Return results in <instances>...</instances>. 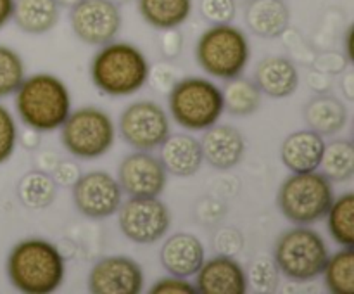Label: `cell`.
I'll return each mask as SVG.
<instances>
[{
	"label": "cell",
	"instance_id": "29",
	"mask_svg": "<svg viewBox=\"0 0 354 294\" xmlns=\"http://www.w3.org/2000/svg\"><path fill=\"white\" fill-rule=\"evenodd\" d=\"M322 173L330 182H346L354 175V147L349 140L325 144L322 156Z\"/></svg>",
	"mask_w": 354,
	"mask_h": 294
},
{
	"label": "cell",
	"instance_id": "30",
	"mask_svg": "<svg viewBox=\"0 0 354 294\" xmlns=\"http://www.w3.org/2000/svg\"><path fill=\"white\" fill-rule=\"evenodd\" d=\"M26 76L24 61L14 48L0 45V99L9 97L19 89Z\"/></svg>",
	"mask_w": 354,
	"mask_h": 294
},
{
	"label": "cell",
	"instance_id": "19",
	"mask_svg": "<svg viewBox=\"0 0 354 294\" xmlns=\"http://www.w3.org/2000/svg\"><path fill=\"white\" fill-rule=\"evenodd\" d=\"M161 163L175 176H192L204 163L201 142L189 134H169L161 145Z\"/></svg>",
	"mask_w": 354,
	"mask_h": 294
},
{
	"label": "cell",
	"instance_id": "33",
	"mask_svg": "<svg viewBox=\"0 0 354 294\" xmlns=\"http://www.w3.org/2000/svg\"><path fill=\"white\" fill-rule=\"evenodd\" d=\"M235 0H201V16L211 24H228L235 19Z\"/></svg>",
	"mask_w": 354,
	"mask_h": 294
},
{
	"label": "cell",
	"instance_id": "11",
	"mask_svg": "<svg viewBox=\"0 0 354 294\" xmlns=\"http://www.w3.org/2000/svg\"><path fill=\"white\" fill-rule=\"evenodd\" d=\"M123 23L120 3L114 0H80L71 7L69 24L86 45H106L118 37Z\"/></svg>",
	"mask_w": 354,
	"mask_h": 294
},
{
	"label": "cell",
	"instance_id": "8",
	"mask_svg": "<svg viewBox=\"0 0 354 294\" xmlns=\"http://www.w3.org/2000/svg\"><path fill=\"white\" fill-rule=\"evenodd\" d=\"M116 127L109 114L95 106L69 113L61 125V142L66 151L80 159H95L111 151Z\"/></svg>",
	"mask_w": 354,
	"mask_h": 294
},
{
	"label": "cell",
	"instance_id": "10",
	"mask_svg": "<svg viewBox=\"0 0 354 294\" xmlns=\"http://www.w3.org/2000/svg\"><path fill=\"white\" fill-rule=\"evenodd\" d=\"M118 225L124 237L137 244H152L165 237L171 225L168 206L158 197H130L121 203Z\"/></svg>",
	"mask_w": 354,
	"mask_h": 294
},
{
	"label": "cell",
	"instance_id": "24",
	"mask_svg": "<svg viewBox=\"0 0 354 294\" xmlns=\"http://www.w3.org/2000/svg\"><path fill=\"white\" fill-rule=\"evenodd\" d=\"M138 12L156 30L180 28L192 14V0H137Z\"/></svg>",
	"mask_w": 354,
	"mask_h": 294
},
{
	"label": "cell",
	"instance_id": "2",
	"mask_svg": "<svg viewBox=\"0 0 354 294\" xmlns=\"http://www.w3.org/2000/svg\"><path fill=\"white\" fill-rule=\"evenodd\" d=\"M149 59L128 42H109L100 45L90 62L93 85L111 97L133 95L147 85Z\"/></svg>",
	"mask_w": 354,
	"mask_h": 294
},
{
	"label": "cell",
	"instance_id": "26",
	"mask_svg": "<svg viewBox=\"0 0 354 294\" xmlns=\"http://www.w3.org/2000/svg\"><path fill=\"white\" fill-rule=\"evenodd\" d=\"M57 194V183L54 182L50 173L44 169L28 172L17 183V196L23 206L30 210H44L48 208Z\"/></svg>",
	"mask_w": 354,
	"mask_h": 294
},
{
	"label": "cell",
	"instance_id": "44",
	"mask_svg": "<svg viewBox=\"0 0 354 294\" xmlns=\"http://www.w3.org/2000/svg\"><path fill=\"white\" fill-rule=\"evenodd\" d=\"M80 0H57V3L61 7H69V9H71L73 6H76V3H78Z\"/></svg>",
	"mask_w": 354,
	"mask_h": 294
},
{
	"label": "cell",
	"instance_id": "1",
	"mask_svg": "<svg viewBox=\"0 0 354 294\" xmlns=\"http://www.w3.org/2000/svg\"><path fill=\"white\" fill-rule=\"evenodd\" d=\"M64 275V256L45 239L19 241L7 256V277L21 293H54L61 287Z\"/></svg>",
	"mask_w": 354,
	"mask_h": 294
},
{
	"label": "cell",
	"instance_id": "21",
	"mask_svg": "<svg viewBox=\"0 0 354 294\" xmlns=\"http://www.w3.org/2000/svg\"><path fill=\"white\" fill-rule=\"evenodd\" d=\"M244 19L258 37L277 38L289 30L290 10L283 0H249Z\"/></svg>",
	"mask_w": 354,
	"mask_h": 294
},
{
	"label": "cell",
	"instance_id": "13",
	"mask_svg": "<svg viewBox=\"0 0 354 294\" xmlns=\"http://www.w3.org/2000/svg\"><path fill=\"white\" fill-rule=\"evenodd\" d=\"M118 182L130 197H158L168 182V172L151 151H135L121 161Z\"/></svg>",
	"mask_w": 354,
	"mask_h": 294
},
{
	"label": "cell",
	"instance_id": "4",
	"mask_svg": "<svg viewBox=\"0 0 354 294\" xmlns=\"http://www.w3.org/2000/svg\"><path fill=\"white\" fill-rule=\"evenodd\" d=\"M330 251L325 239L308 225H296L275 242L273 261L279 272L296 282H308L322 275Z\"/></svg>",
	"mask_w": 354,
	"mask_h": 294
},
{
	"label": "cell",
	"instance_id": "17",
	"mask_svg": "<svg viewBox=\"0 0 354 294\" xmlns=\"http://www.w3.org/2000/svg\"><path fill=\"white\" fill-rule=\"evenodd\" d=\"M161 265L165 270L171 275L178 277H189L196 275L199 266L206 259V252H204L203 242L199 237L189 232H178L168 237L162 244L161 252Z\"/></svg>",
	"mask_w": 354,
	"mask_h": 294
},
{
	"label": "cell",
	"instance_id": "22",
	"mask_svg": "<svg viewBox=\"0 0 354 294\" xmlns=\"http://www.w3.org/2000/svg\"><path fill=\"white\" fill-rule=\"evenodd\" d=\"M304 121L310 130L317 131L322 137L335 135L348 123V109L337 97L320 93L304 107Z\"/></svg>",
	"mask_w": 354,
	"mask_h": 294
},
{
	"label": "cell",
	"instance_id": "27",
	"mask_svg": "<svg viewBox=\"0 0 354 294\" xmlns=\"http://www.w3.org/2000/svg\"><path fill=\"white\" fill-rule=\"evenodd\" d=\"M328 232L342 248H354V194L346 192L334 197L327 211Z\"/></svg>",
	"mask_w": 354,
	"mask_h": 294
},
{
	"label": "cell",
	"instance_id": "6",
	"mask_svg": "<svg viewBox=\"0 0 354 294\" xmlns=\"http://www.w3.org/2000/svg\"><path fill=\"white\" fill-rule=\"evenodd\" d=\"M168 106L173 120L194 131L213 127L225 111L220 86L201 76L180 78L168 92Z\"/></svg>",
	"mask_w": 354,
	"mask_h": 294
},
{
	"label": "cell",
	"instance_id": "5",
	"mask_svg": "<svg viewBox=\"0 0 354 294\" xmlns=\"http://www.w3.org/2000/svg\"><path fill=\"white\" fill-rule=\"evenodd\" d=\"M332 201V182L318 169L292 173L283 180L277 194L280 211L294 225H311L324 220Z\"/></svg>",
	"mask_w": 354,
	"mask_h": 294
},
{
	"label": "cell",
	"instance_id": "15",
	"mask_svg": "<svg viewBox=\"0 0 354 294\" xmlns=\"http://www.w3.org/2000/svg\"><path fill=\"white\" fill-rule=\"evenodd\" d=\"M196 293L199 294H244L248 293V272L230 255L204 259L196 272Z\"/></svg>",
	"mask_w": 354,
	"mask_h": 294
},
{
	"label": "cell",
	"instance_id": "45",
	"mask_svg": "<svg viewBox=\"0 0 354 294\" xmlns=\"http://www.w3.org/2000/svg\"><path fill=\"white\" fill-rule=\"evenodd\" d=\"M116 3H124V2H130V0H114Z\"/></svg>",
	"mask_w": 354,
	"mask_h": 294
},
{
	"label": "cell",
	"instance_id": "12",
	"mask_svg": "<svg viewBox=\"0 0 354 294\" xmlns=\"http://www.w3.org/2000/svg\"><path fill=\"white\" fill-rule=\"evenodd\" d=\"M71 189L75 208L90 220L113 217L123 203V190L118 178L102 169L80 175Z\"/></svg>",
	"mask_w": 354,
	"mask_h": 294
},
{
	"label": "cell",
	"instance_id": "32",
	"mask_svg": "<svg viewBox=\"0 0 354 294\" xmlns=\"http://www.w3.org/2000/svg\"><path fill=\"white\" fill-rule=\"evenodd\" d=\"M17 125L12 113L3 104H0V165L9 161L16 151Z\"/></svg>",
	"mask_w": 354,
	"mask_h": 294
},
{
	"label": "cell",
	"instance_id": "23",
	"mask_svg": "<svg viewBox=\"0 0 354 294\" xmlns=\"http://www.w3.org/2000/svg\"><path fill=\"white\" fill-rule=\"evenodd\" d=\"M61 6L57 0H14L12 21L28 35H44L57 24Z\"/></svg>",
	"mask_w": 354,
	"mask_h": 294
},
{
	"label": "cell",
	"instance_id": "36",
	"mask_svg": "<svg viewBox=\"0 0 354 294\" xmlns=\"http://www.w3.org/2000/svg\"><path fill=\"white\" fill-rule=\"evenodd\" d=\"M162 35L159 38V47H161L162 55L166 59L178 57L183 47V37L178 31V28H168V30H161Z\"/></svg>",
	"mask_w": 354,
	"mask_h": 294
},
{
	"label": "cell",
	"instance_id": "28",
	"mask_svg": "<svg viewBox=\"0 0 354 294\" xmlns=\"http://www.w3.org/2000/svg\"><path fill=\"white\" fill-rule=\"evenodd\" d=\"M325 286L334 294H354V251L342 248L335 255L328 256L322 272Z\"/></svg>",
	"mask_w": 354,
	"mask_h": 294
},
{
	"label": "cell",
	"instance_id": "39",
	"mask_svg": "<svg viewBox=\"0 0 354 294\" xmlns=\"http://www.w3.org/2000/svg\"><path fill=\"white\" fill-rule=\"evenodd\" d=\"M80 166L73 161H57V165L52 169V178L57 185L73 187L76 180L80 178Z\"/></svg>",
	"mask_w": 354,
	"mask_h": 294
},
{
	"label": "cell",
	"instance_id": "14",
	"mask_svg": "<svg viewBox=\"0 0 354 294\" xmlns=\"http://www.w3.org/2000/svg\"><path fill=\"white\" fill-rule=\"evenodd\" d=\"M142 289L144 272L130 256H106L90 268L88 291L93 294H138Z\"/></svg>",
	"mask_w": 354,
	"mask_h": 294
},
{
	"label": "cell",
	"instance_id": "43",
	"mask_svg": "<svg viewBox=\"0 0 354 294\" xmlns=\"http://www.w3.org/2000/svg\"><path fill=\"white\" fill-rule=\"evenodd\" d=\"M341 86H342V90H344V95L348 97V100H353L354 99V93H353L354 92V75H353V71H349L348 75L342 78Z\"/></svg>",
	"mask_w": 354,
	"mask_h": 294
},
{
	"label": "cell",
	"instance_id": "16",
	"mask_svg": "<svg viewBox=\"0 0 354 294\" xmlns=\"http://www.w3.org/2000/svg\"><path fill=\"white\" fill-rule=\"evenodd\" d=\"M201 142L204 161L216 169H230L242 161L245 140L241 131L230 125H216L206 128Z\"/></svg>",
	"mask_w": 354,
	"mask_h": 294
},
{
	"label": "cell",
	"instance_id": "34",
	"mask_svg": "<svg viewBox=\"0 0 354 294\" xmlns=\"http://www.w3.org/2000/svg\"><path fill=\"white\" fill-rule=\"evenodd\" d=\"M176 82H178V71L166 62H159L154 68L149 69L147 83L154 92L168 93Z\"/></svg>",
	"mask_w": 354,
	"mask_h": 294
},
{
	"label": "cell",
	"instance_id": "7",
	"mask_svg": "<svg viewBox=\"0 0 354 294\" xmlns=\"http://www.w3.org/2000/svg\"><path fill=\"white\" fill-rule=\"evenodd\" d=\"M251 55L249 40L241 28L228 24H211L196 45L197 64L209 76L230 80L242 75Z\"/></svg>",
	"mask_w": 354,
	"mask_h": 294
},
{
	"label": "cell",
	"instance_id": "3",
	"mask_svg": "<svg viewBox=\"0 0 354 294\" xmlns=\"http://www.w3.org/2000/svg\"><path fill=\"white\" fill-rule=\"evenodd\" d=\"M14 95L21 121L40 134L61 128L71 113L68 86L61 78L48 73L24 76Z\"/></svg>",
	"mask_w": 354,
	"mask_h": 294
},
{
	"label": "cell",
	"instance_id": "38",
	"mask_svg": "<svg viewBox=\"0 0 354 294\" xmlns=\"http://www.w3.org/2000/svg\"><path fill=\"white\" fill-rule=\"evenodd\" d=\"M242 244H244V239H242V235L235 228H225L214 239V246L221 251L220 255L234 256L235 252L241 251Z\"/></svg>",
	"mask_w": 354,
	"mask_h": 294
},
{
	"label": "cell",
	"instance_id": "35",
	"mask_svg": "<svg viewBox=\"0 0 354 294\" xmlns=\"http://www.w3.org/2000/svg\"><path fill=\"white\" fill-rule=\"evenodd\" d=\"M196 287L190 284L185 277L171 275L162 277V279L156 280L151 287V294H194Z\"/></svg>",
	"mask_w": 354,
	"mask_h": 294
},
{
	"label": "cell",
	"instance_id": "41",
	"mask_svg": "<svg viewBox=\"0 0 354 294\" xmlns=\"http://www.w3.org/2000/svg\"><path fill=\"white\" fill-rule=\"evenodd\" d=\"M14 0H0V30L12 19Z\"/></svg>",
	"mask_w": 354,
	"mask_h": 294
},
{
	"label": "cell",
	"instance_id": "18",
	"mask_svg": "<svg viewBox=\"0 0 354 294\" xmlns=\"http://www.w3.org/2000/svg\"><path fill=\"white\" fill-rule=\"evenodd\" d=\"M324 149V137L308 128L287 135L280 147V158L283 166L292 173L313 172L320 168Z\"/></svg>",
	"mask_w": 354,
	"mask_h": 294
},
{
	"label": "cell",
	"instance_id": "42",
	"mask_svg": "<svg viewBox=\"0 0 354 294\" xmlns=\"http://www.w3.org/2000/svg\"><path fill=\"white\" fill-rule=\"evenodd\" d=\"M38 144H40V131L28 127V130L23 134V145L26 149H35Z\"/></svg>",
	"mask_w": 354,
	"mask_h": 294
},
{
	"label": "cell",
	"instance_id": "25",
	"mask_svg": "<svg viewBox=\"0 0 354 294\" xmlns=\"http://www.w3.org/2000/svg\"><path fill=\"white\" fill-rule=\"evenodd\" d=\"M223 93V107L234 116H249L254 111H258L261 104V90L252 80L244 76H234L227 80Z\"/></svg>",
	"mask_w": 354,
	"mask_h": 294
},
{
	"label": "cell",
	"instance_id": "37",
	"mask_svg": "<svg viewBox=\"0 0 354 294\" xmlns=\"http://www.w3.org/2000/svg\"><path fill=\"white\" fill-rule=\"evenodd\" d=\"M313 66L317 71L327 73V75H339L346 69L348 61L342 54L337 52H328V54L318 55L317 59H313Z\"/></svg>",
	"mask_w": 354,
	"mask_h": 294
},
{
	"label": "cell",
	"instance_id": "20",
	"mask_svg": "<svg viewBox=\"0 0 354 294\" xmlns=\"http://www.w3.org/2000/svg\"><path fill=\"white\" fill-rule=\"evenodd\" d=\"M254 78L261 93L273 99L292 95L299 85V73L296 64L283 55H270L263 59L256 66Z\"/></svg>",
	"mask_w": 354,
	"mask_h": 294
},
{
	"label": "cell",
	"instance_id": "31",
	"mask_svg": "<svg viewBox=\"0 0 354 294\" xmlns=\"http://www.w3.org/2000/svg\"><path fill=\"white\" fill-rule=\"evenodd\" d=\"M279 266L270 256H259L249 268L248 282L254 286L258 293H273L279 286Z\"/></svg>",
	"mask_w": 354,
	"mask_h": 294
},
{
	"label": "cell",
	"instance_id": "40",
	"mask_svg": "<svg viewBox=\"0 0 354 294\" xmlns=\"http://www.w3.org/2000/svg\"><path fill=\"white\" fill-rule=\"evenodd\" d=\"M308 83H310V86L315 90V92L327 93V90L330 89L332 85V80H330V75L315 69V73H311L310 78H308Z\"/></svg>",
	"mask_w": 354,
	"mask_h": 294
},
{
	"label": "cell",
	"instance_id": "9",
	"mask_svg": "<svg viewBox=\"0 0 354 294\" xmlns=\"http://www.w3.org/2000/svg\"><path fill=\"white\" fill-rule=\"evenodd\" d=\"M120 134L135 151H154L171 134L168 114L154 100L131 102L120 116Z\"/></svg>",
	"mask_w": 354,
	"mask_h": 294
}]
</instances>
